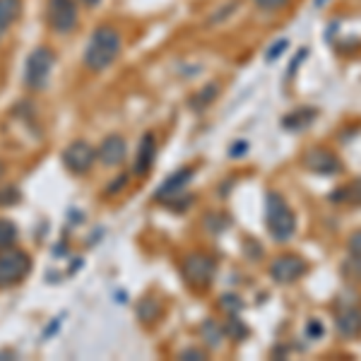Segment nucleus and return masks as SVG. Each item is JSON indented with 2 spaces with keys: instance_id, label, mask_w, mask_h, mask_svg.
<instances>
[{
  "instance_id": "1",
  "label": "nucleus",
  "mask_w": 361,
  "mask_h": 361,
  "mask_svg": "<svg viewBox=\"0 0 361 361\" xmlns=\"http://www.w3.org/2000/svg\"><path fill=\"white\" fill-rule=\"evenodd\" d=\"M121 54V34L118 29L104 25L94 29L92 34L90 44H87V51H85V66L94 73H102L106 70L111 63L118 58Z\"/></svg>"
},
{
  "instance_id": "2",
  "label": "nucleus",
  "mask_w": 361,
  "mask_h": 361,
  "mask_svg": "<svg viewBox=\"0 0 361 361\" xmlns=\"http://www.w3.org/2000/svg\"><path fill=\"white\" fill-rule=\"evenodd\" d=\"M265 219H267V231L275 241H289L296 231V217L289 209L287 200L272 190L267 193V209H265Z\"/></svg>"
},
{
  "instance_id": "3",
  "label": "nucleus",
  "mask_w": 361,
  "mask_h": 361,
  "mask_svg": "<svg viewBox=\"0 0 361 361\" xmlns=\"http://www.w3.org/2000/svg\"><path fill=\"white\" fill-rule=\"evenodd\" d=\"M29 270H32V260L25 250L13 246L0 250V289L22 282L29 275Z\"/></svg>"
},
{
  "instance_id": "4",
  "label": "nucleus",
  "mask_w": 361,
  "mask_h": 361,
  "mask_svg": "<svg viewBox=\"0 0 361 361\" xmlns=\"http://www.w3.org/2000/svg\"><path fill=\"white\" fill-rule=\"evenodd\" d=\"M54 51L46 49V46H42V49H37L32 56H29L27 61V68H25V85L29 87L32 92H39L44 90L46 82H49L51 78V70H54Z\"/></svg>"
},
{
  "instance_id": "5",
  "label": "nucleus",
  "mask_w": 361,
  "mask_h": 361,
  "mask_svg": "<svg viewBox=\"0 0 361 361\" xmlns=\"http://www.w3.org/2000/svg\"><path fill=\"white\" fill-rule=\"evenodd\" d=\"M180 272H183V279L190 287L205 289L214 275V260L205 253H190L180 263Z\"/></svg>"
},
{
  "instance_id": "6",
  "label": "nucleus",
  "mask_w": 361,
  "mask_h": 361,
  "mask_svg": "<svg viewBox=\"0 0 361 361\" xmlns=\"http://www.w3.org/2000/svg\"><path fill=\"white\" fill-rule=\"evenodd\" d=\"M94 159H97V149L90 142H85V140L70 142L66 152H63V164L73 173H87L92 164H94Z\"/></svg>"
},
{
  "instance_id": "7",
  "label": "nucleus",
  "mask_w": 361,
  "mask_h": 361,
  "mask_svg": "<svg viewBox=\"0 0 361 361\" xmlns=\"http://www.w3.org/2000/svg\"><path fill=\"white\" fill-rule=\"evenodd\" d=\"M46 13H49L51 27L61 34L73 32L75 25H78V5H75V0H49Z\"/></svg>"
},
{
  "instance_id": "8",
  "label": "nucleus",
  "mask_w": 361,
  "mask_h": 361,
  "mask_svg": "<svg viewBox=\"0 0 361 361\" xmlns=\"http://www.w3.org/2000/svg\"><path fill=\"white\" fill-rule=\"evenodd\" d=\"M306 260L299 258V255H279L270 265V275L277 284H292L301 275H306Z\"/></svg>"
},
{
  "instance_id": "9",
  "label": "nucleus",
  "mask_w": 361,
  "mask_h": 361,
  "mask_svg": "<svg viewBox=\"0 0 361 361\" xmlns=\"http://www.w3.org/2000/svg\"><path fill=\"white\" fill-rule=\"evenodd\" d=\"M304 164L308 171L325 173V176H335V173L342 171V161L337 159L333 152H328V149H323V147L308 149L304 154Z\"/></svg>"
},
{
  "instance_id": "10",
  "label": "nucleus",
  "mask_w": 361,
  "mask_h": 361,
  "mask_svg": "<svg viewBox=\"0 0 361 361\" xmlns=\"http://www.w3.org/2000/svg\"><path fill=\"white\" fill-rule=\"evenodd\" d=\"M126 154H128V145H126V140L121 135H106L102 140V145H99V149H97V159L102 161L104 166L123 164Z\"/></svg>"
},
{
  "instance_id": "11",
  "label": "nucleus",
  "mask_w": 361,
  "mask_h": 361,
  "mask_svg": "<svg viewBox=\"0 0 361 361\" xmlns=\"http://www.w3.org/2000/svg\"><path fill=\"white\" fill-rule=\"evenodd\" d=\"M335 328L342 340H357L361 335V308L359 306L342 308L335 318Z\"/></svg>"
},
{
  "instance_id": "12",
  "label": "nucleus",
  "mask_w": 361,
  "mask_h": 361,
  "mask_svg": "<svg viewBox=\"0 0 361 361\" xmlns=\"http://www.w3.org/2000/svg\"><path fill=\"white\" fill-rule=\"evenodd\" d=\"M154 157H157V140L152 133H145L140 140L137 157H135V173L137 176H147L149 169L154 166Z\"/></svg>"
},
{
  "instance_id": "13",
  "label": "nucleus",
  "mask_w": 361,
  "mask_h": 361,
  "mask_svg": "<svg viewBox=\"0 0 361 361\" xmlns=\"http://www.w3.org/2000/svg\"><path fill=\"white\" fill-rule=\"evenodd\" d=\"M193 173L195 171L190 166L180 169V171H176L173 176H169L164 183L159 185V190L154 193V197H157V200H169V197L173 200V195H178L180 190H183L185 185H188V180L193 178Z\"/></svg>"
},
{
  "instance_id": "14",
  "label": "nucleus",
  "mask_w": 361,
  "mask_h": 361,
  "mask_svg": "<svg viewBox=\"0 0 361 361\" xmlns=\"http://www.w3.org/2000/svg\"><path fill=\"white\" fill-rule=\"evenodd\" d=\"M316 116L318 111L316 109H311V106H301V109H296L294 114H289V116H284L282 118V126H284V130H304V128H308L316 121Z\"/></svg>"
},
{
  "instance_id": "15",
  "label": "nucleus",
  "mask_w": 361,
  "mask_h": 361,
  "mask_svg": "<svg viewBox=\"0 0 361 361\" xmlns=\"http://www.w3.org/2000/svg\"><path fill=\"white\" fill-rule=\"evenodd\" d=\"M20 10H22V0H0V39L15 25V20L20 17Z\"/></svg>"
},
{
  "instance_id": "16",
  "label": "nucleus",
  "mask_w": 361,
  "mask_h": 361,
  "mask_svg": "<svg viewBox=\"0 0 361 361\" xmlns=\"http://www.w3.org/2000/svg\"><path fill=\"white\" fill-rule=\"evenodd\" d=\"M330 200L333 202H347V205H354V207H361V178L354 180V183L345 185L342 190H337V193L330 195Z\"/></svg>"
},
{
  "instance_id": "17",
  "label": "nucleus",
  "mask_w": 361,
  "mask_h": 361,
  "mask_svg": "<svg viewBox=\"0 0 361 361\" xmlns=\"http://www.w3.org/2000/svg\"><path fill=\"white\" fill-rule=\"evenodd\" d=\"M200 333H202V340H205V345L212 347V349H217L219 345H222V340H224L222 328H219L214 320H205V323H202V328H200Z\"/></svg>"
},
{
  "instance_id": "18",
  "label": "nucleus",
  "mask_w": 361,
  "mask_h": 361,
  "mask_svg": "<svg viewBox=\"0 0 361 361\" xmlns=\"http://www.w3.org/2000/svg\"><path fill=\"white\" fill-rule=\"evenodd\" d=\"M17 238V229L13 222H8V219H0V250L13 246Z\"/></svg>"
},
{
  "instance_id": "19",
  "label": "nucleus",
  "mask_w": 361,
  "mask_h": 361,
  "mask_svg": "<svg viewBox=\"0 0 361 361\" xmlns=\"http://www.w3.org/2000/svg\"><path fill=\"white\" fill-rule=\"evenodd\" d=\"M342 272L347 275V279L359 282V279H361V255H352V258L345 263V267H342Z\"/></svg>"
},
{
  "instance_id": "20",
  "label": "nucleus",
  "mask_w": 361,
  "mask_h": 361,
  "mask_svg": "<svg viewBox=\"0 0 361 361\" xmlns=\"http://www.w3.org/2000/svg\"><path fill=\"white\" fill-rule=\"evenodd\" d=\"M287 49H289V42H287V39H279V42H277L275 46H270V49H267L265 61H270V63H272V61H277V58L282 56Z\"/></svg>"
},
{
  "instance_id": "21",
  "label": "nucleus",
  "mask_w": 361,
  "mask_h": 361,
  "mask_svg": "<svg viewBox=\"0 0 361 361\" xmlns=\"http://www.w3.org/2000/svg\"><path fill=\"white\" fill-rule=\"evenodd\" d=\"M226 330H229L231 337H238V340H241V337H246V328H243L241 320H238L236 316L229 318V325H226Z\"/></svg>"
},
{
  "instance_id": "22",
  "label": "nucleus",
  "mask_w": 361,
  "mask_h": 361,
  "mask_svg": "<svg viewBox=\"0 0 361 361\" xmlns=\"http://www.w3.org/2000/svg\"><path fill=\"white\" fill-rule=\"evenodd\" d=\"M258 8L263 10H270V13H275V10H282L284 5H289V0H253Z\"/></svg>"
},
{
  "instance_id": "23",
  "label": "nucleus",
  "mask_w": 361,
  "mask_h": 361,
  "mask_svg": "<svg viewBox=\"0 0 361 361\" xmlns=\"http://www.w3.org/2000/svg\"><path fill=\"white\" fill-rule=\"evenodd\" d=\"M347 248H349V253H352V255H361V229H357L354 234H349Z\"/></svg>"
},
{
  "instance_id": "24",
  "label": "nucleus",
  "mask_w": 361,
  "mask_h": 361,
  "mask_svg": "<svg viewBox=\"0 0 361 361\" xmlns=\"http://www.w3.org/2000/svg\"><path fill=\"white\" fill-rule=\"evenodd\" d=\"M306 335H308V340H318L320 335H323V325H320V320H308V325H306Z\"/></svg>"
},
{
  "instance_id": "25",
  "label": "nucleus",
  "mask_w": 361,
  "mask_h": 361,
  "mask_svg": "<svg viewBox=\"0 0 361 361\" xmlns=\"http://www.w3.org/2000/svg\"><path fill=\"white\" fill-rule=\"evenodd\" d=\"M248 152V142H243V140H238L234 147L229 149V157H243Z\"/></svg>"
},
{
  "instance_id": "26",
  "label": "nucleus",
  "mask_w": 361,
  "mask_h": 361,
  "mask_svg": "<svg viewBox=\"0 0 361 361\" xmlns=\"http://www.w3.org/2000/svg\"><path fill=\"white\" fill-rule=\"evenodd\" d=\"M180 359H195V361H200V359H205V354L197 352V349H185V352H180Z\"/></svg>"
},
{
  "instance_id": "27",
  "label": "nucleus",
  "mask_w": 361,
  "mask_h": 361,
  "mask_svg": "<svg viewBox=\"0 0 361 361\" xmlns=\"http://www.w3.org/2000/svg\"><path fill=\"white\" fill-rule=\"evenodd\" d=\"M126 180H128V176H121L118 180H114V183H111V188H109V193H114V190H121V188H123V183H126Z\"/></svg>"
},
{
  "instance_id": "28",
  "label": "nucleus",
  "mask_w": 361,
  "mask_h": 361,
  "mask_svg": "<svg viewBox=\"0 0 361 361\" xmlns=\"http://www.w3.org/2000/svg\"><path fill=\"white\" fill-rule=\"evenodd\" d=\"M8 197H10V200H15V197H17V193L13 188H8L5 193H0V202H8Z\"/></svg>"
},
{
  "instance_id": "29",
  "label": "nucleus",
  "mask_w": 361,
  "mask_h": 361,
  "mask_svg": "<svg viewBox=\"0 0 361 361\" xmlns=\"http://www.w3.org/2000/svg\"><path fill=\"white\" fill-rule=\"evenodd\" d=\"M82 3L87 5V8H94V5H99L102 0H82Z\"/></svg>"
},
{
  "instance_id": "30",
  "label": "nucleus",
  "mask_w": 361,
  "mask_h": 361,
  "mask_svg": "<svg viewBox=\"0 0 361 361\" xmlns=\"http://www.w3.org/2000/svg\"><path fill=\"white\" fill-rule=\"evenodd\" d=\"M3 173H5V164L0 161V176H3Z\"/></svg>"
},
{
  "instance_id": "31",
  "label": "nucleus",
  "mask_w": 361,
  "mask_h": 361,
  "mask_svg": "<svg viewBox=\"0 0 361 361\" xmlns=\"http://www.w3.org/2000/svg\"><path fill=\"white\" fill-rule=\"evenodd\" d=\"M325 3V0H316V8H320V5H323Z\"/></svg>"
}]
</instances>
